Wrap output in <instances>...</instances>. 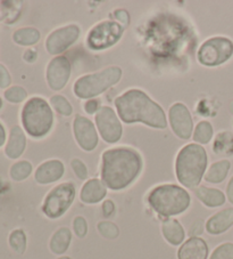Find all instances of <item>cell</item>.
Returning a JSON list of instances; mask_svg holds the SVG:
<instances>
[{
    "mask_svg": "<svg viewBox=\"0 0 233 259\" xmlns=\"http://www.w3.org/2000/svg\"><path fill=\"white\" fill-rule=\"evenodd\" d=\"M142 158L130 147L105 151L101 157V181L111 191L127 189L140 175Z\"/></svg>",
    "mask_w": 233,
    "mask_h": 259,
    "instance_id": "obj_1",
    "label": "cell"
},
{
    "mask_svg": "<svg viewBox=\"0 0 233 259\" xmlns=\"http://www.w3.org/2000/svg\"><path fill=\"white\" fill-rule=\"evenodd\" d=\"M120 119L125 123L141 122L151 128L164 129L167 119L164 110L140 89H130L115 100Z\"/></svg>",
    "mask_w": 233,
    "mask_h": 259,
    "instance_id": "obj_2",
    "label": "cell"
},
{
    "mask_svg": "<svg viewBox=\"0 0 233 259\" xmlns=\"http://www.w3.org/2000/svg\"><path fill=\"white\" fill-rule=\"evenodd\" d=\"M207 152L199 144H188L179 152L176 160L178 181L188 189L199 184L207 169Z\"/></svg>",
    "mask_w": 233,
    "mask_h": 259,
    "instance_id": "obj_3",
    "label": "cell"
},
{
    "mask_svg": "<svg viewBox=\"0 0 233 259\" xmlns=\"http://www.w3.org/2000/svg\"><path fill=\"white\" fill-rule=\"evenodd\" d=\"M148 203L159 216L171 217L185 212L191 203L190 194L181 186L163 184L148 195Z\"/></svg>",
    "mask_w": 233,
    "mask_h": 259,
    "instance_id": "obj_4",
    "label": "cell"
},
{
    "mask_svg": "<svg viewBox=\"0 0 233 259\" xmlns=\"http://www.w3.org/2000/svg\"><path fill=\"white\" fill-rule=\"evenodd\" d=\"M22 123L30 136H46L53 126V113L48 103L41 97H32L22 110Z\"/></svg>",
    "mask_w": 233,
    "mask_h": 259,
    "instance_id": "obj_5",
    "label": "cell"
},
{
    "mask_svg": "<svg viewBox=\"0 0 233 259\" xmlns=\"http://www.w3.org/2000/svg\"><path fill=\"white\" fill-rule=\"evenodd\" d=\"M122 78V69L119 66H109L100 72L83 75L76 80L73 87L74 94L82 100H92L107 89L113 87Z\"/></svg>",
    "mask_w": 233,
    "mask_h": 259,
    "instance_id": "obj_6",
    "label": "cell"
},
{
    "mask_svg": "<svg viewBox=\"0 0 233 259\" xmlns=\"http://www.w3.org/2000/svg\"><path fill=\"white\" fill-rule=\"evenodd\" d=\"M75 194V186L72 183H63L53 187L43 201V213L50 220L62 217L73 203Z\"/></svg>",
    "mask_w": 233,
    "mask_h": 259,
    "instance_id": "obj_7",
    "label": "cell"
},
{
    "mask_svg": "<svg viewBox=\"0 0 233 259\" xmlns=\"http://www.w3.org/2000/svg\"><path fill=\"white\" fill-rule=\"evenodd\" d=\"M233 42L224 37H214L201 45L198 52V61L205 66H218L231 59Z\"/></svg>",
    "mask_w": 233,
    "mask_h": 259,
    "instance_id": "obj_8",
    "label": "cell"
},
{
    "mask_svg": "<svg viewBox=\"0 0 233 259\" xmlns=\"http://www.w3.org/2000/svg\"><path fill=\"white\" fill-rule=\"evenodd\" d=\"M123 26L118 22L105 21L93 26L87 37L88 47L92 51H104L119 41L123 34Z\"/></svg>",
    "mask_w": 233,
    "mask_h": 259,
    "instance_id": "obj_9",
    "label": "cell"
},
{
    "mask_svg": "<svg viewBox=\"0 0 233 259\" xmlns=\"http://www.w3.org/2000/svg\"><path fill=\"white\" fill-rule=\"evenodd\" d=\"M95 120L98 132L106 143L114 144L121 140L123 128L113 109L109 106H101L95 115Z\"/></svg>",
    "mask_w": 233,
    "mask_h": 259,
    "instance_id": "obj_10",
    "label": "cell"
},
{
    "mask_svg": "<svg viewBox=\"0 0 233 259\" xmlns=\"http://www.w3.org/2000/svg\"><path fill=\"white\" fill-rule=\"evenodd\" d=\"M80 28L75 24L63 26L48 35L46 40L47 52L50 55H58L69 49L79 39Z\"/></svg>",
    "mask_w": 233,
    "mask_h": 259,
    "instance_id": "obj_11",
    "label": "cell"
},
{
    "mask_svg": "<svg viewBox=\"0 0 233 259\" xmlns=\"http://www.w3.org/2000/svg\"><path fill=\"white\" fill-rule=\"evenodd\" d=\"M169 124L174 134L181 140H188L194 131L191 113L183 103H176L168 111Z\"/></svg>",
    "mask_w": 233,
    "mask_h": 259,
    "instance_id": "obj_12",
    "label": "cell"
},
{
    "mask_svg": "<svg viewBox=\"0 0 233 259\" xmlns=\"http://www.w3.org/2000/svg\"><path fill=\"white\" fill-rule=\"evenodd\" d=\"M73 132L79 146L87 152H91L98 145V134L95 124L83 115L78 114L73 122Z\"/></svg>",
    "mask_w": 233,
    "mask_h": 259,
    "instance_id": "obj_13",
    "label": "cell"
},
{
    "mask_svg": "<svg viewBox=\"0 0 233 259\" xmlns=\"http://www.w3.org/2000/svg\"><path fill=\"white\" fill-rule=\"evenodd\" d=\"M71 77V63L65 56L52 59L47 66V82L52 91H62Z\"/></svg>",
    "mask_w": 233,
    "mask_h": 259,
    "instance_id": "obj_14",
    "label": "cell"
},
{
    "mask_svg": "<svg viewBox=\"0 0 233 259\" xmlns=\"http://www.w3.org/2000/svg\"><path fill=\"white\" fill-rule=\"evenodd\" d=\"M65 172V167L60 160H49L40 164L35 170L34 180L39 184L46 185L61 180Z\"/></svg>",
    "mask_w": 233,
    "mask_h": 259,
    "instance_id": "obj_15",
    "label": "cell"
},
{
    "mask_svg": "<svg viewBox=\"0 0 233 259\" xmlns=\"http://www.w3.org/2000/svg\"><path fill=\"white\" fill-rule=\"evenodd\" d=\"M208 245L205 240L192 236L178 250V259H207Z\"/></svg>",
    "mask_w": 233,
    "mask_h": 259,
    "instance_id": "obj_16",
    "label": "cell"
},
{
    "mask_svg": "<svg viewBox=\"0 0 233 259\" xmlns=\"http://www.w3.org/2000/svg\"><path fill=\"white\" fill-rule=\"evenodd\" d=\"M106 194L107 187L104 182L98 178H92L83 185L81 193H80V200L86 204H95L100 202Z\"/></svg>",
    "mask_w": 233,
    "mask_h": 259,
    "instance_id": "obj_17",
    "label": "cell"
},
{
    "mask_svg": "<svg viewBox=\"0 0 233 259\" xmlns=\"http://www.w3.org/2000/svg\"><path fill=\"white\" fill-rule=\"evenodd\" d=\"M233 225V208L224 209L215 213L206 223V230L209 234L218 235L226 232Z\"/></svg>",
    "mask_w": 233,
    "mask_h": 259,
    "instance_id": "obj_18",
    "label": "cell"
},
{
    "mask_svg": "<svg viewBox=\"0 0 233 259\" xmlns=\"http://www.w3.org/2000/svg\"><path fill=\"white\" fill-rule=\"evenodd\" d=\"M26 138L24 132L20 126H14L11 129L10 138L5 149V153L8 158L17 159L20 158L25 150Z\"/></svg>",
    "mask_w": 233,
    "mask_h": 259,
    "instance_id": "obj_19",
    "label": "cell"
},
{
    "mask_svg": "<svg viewBox=\"0 0 233 259\" xmlns=\"http://www.w3.org/2000/svg\"><path fill=\"white\" fill-rule=\"evenodd\" d=\"M195 195L208 208H216L225 202V195L223 192L212 187L198 186L195 189Z\"/></svg>",
    "mask_w": 233,
    "mask_h": 259,
    "instance_id": "obj_20",
    "label": "cell"
},
{
    "mask_svg": "<svg viewBox=\"0 0 233 259\" xmlns=\"http://www.w3.org/2000/svg\"><path fill=\"white\" fill-rule=\"evenodd\" d=\"M162 233L165 240L172 245H180L186 238V233L182 225L179 223V221L173 220V218H168V220L163 222Z\"/></svg>",
    "mask_w": 233,
    "mask_h": 259,
    "instance_id": "obj_21",
    "label": "cell"
},
{
    "mask_svg": "<svg viewBox=\"0 0 233 259\" xmlns=\"http://www.w3.org/2000/svg\"><path fill=\"white\" fill-rule=\"evenodd\" d=\"M72 241V232L69 227H61L58 229L50 239L49 247L52 253L63 254L70 248Z\"/></svg>",
    "mask_w": 233,
    "mask_h": 259,
    "instance_id": "obj_22",
    "label": "cell"
},
{
    "mask_svg": "<svg viewBox=\"0 0 233 259\" xmlns=\"http://www.w3.org/2000/svg\"><path fill=\"white\" fill-rule=\"evenodd\" d=\"M213 151L216 155L221 157H231L233 155V134L231 132H221L215 137Z\"/></svg>",
    "mask_w": 233,
    "mask_h": 259,
    "instance_id": "obj_23",
    "label": "cell"
},
{
    "mask_svg": "<svg viewBox=\"0 0 233 259\" xmlns=\"http://www.w3.org/2000/svg\"><path fill=\"white\" fill-rule=\"evenodd\" d=\"M231 163L227 160H221L213 163L209 167L207 172L205 174V181L208 183H213V184H218L225 180L228 170H230Z\"/></svg>",
    "mask_w": 233,
    "mask_h": 259,
    "instance_id": "obj_24",
    "label": "cell"
},
{
    "mask_svg": "<svg viewBox=\"0 0 233 259\" xmlns=\"http://www.w3.org/2000/svg\"><path fill=\"white\" fill-rule=\"evenodd\" d=\"M13 39L21 46H32L40 40V32L34 28H22L15 31Z\"/></svg>",
    "mask_w": 233,
    "mask_h": 259,
    "instance_id": "obj_25",
    "label": "cell"
},
{
    "mask_svg": "<svg viewBox=\"0 0 233 259\" xmlns=\"http://www.w3.org/2000/svg\"><path fill=\"white\" fill-rule=\"evenodd\" d=\"M213 137V127L208 121H201L197 124L194 132V141L199 144H207Z\"/></svg>",
    "mask_w": 233,
    "mask_h": 259,
    "instance_id": "obj_26",
    "label": "cell"
},
{
    "mask_svg": "<svg viewBox=\"0 0 233 259\" xmlns=\"http://www.w3.org/2000/svg\"><path fill=\"white\" fill-rule=\"evenodd\" d=\"M32 172V164L26 160L14 163L11 168V177L16 182L24 181Z\"/></svg>",
    "mask_w": 233,
    "mask_h": 259,
    "instance_id": "obj_27",
    "label": "cell"
},
{
    "mask_svg": "<svg viewBox=\"0 0 233 259\" xmlns=\"http://www.w3.org/2000/svg\"><path fill=\"white\" fill-rule=\"evenodd\" d=\"M11 248L17 253H24L26 249V235L23 230L13 231L10 235Z\"/></svg>",
    "mask_w": 233,
    "mask_h": 259,
    "instance_id": "obj_28",
    "label": "cell"
},
{
    "mask_svg": "<svg viewBox=\"0 0 233 259\" xmlns=\"http://www.w3.org/2000/svg\"><path fill=\"white\" fill-rule=\"evenodd\" d=\"M50 104L58 113L64 115V117H70L72 112H73V108H72L70 102L62 95L52 96L50 98Z\"/></svg>",
    "mask_w": 233,
    "mask_h": 259,
    "instance_id": "obj_29",
    "label": "cell"
},
{
    "mask_svg": "<svg viewBox=\"0 0 233 259\" xmlns=\"http://www.w3.org/2000/svg\"><path fill=\"white\" fill-rule=\"evenodd\" d=\"M97 229L105 239L114 240L120 235V229L118 227V225H115L114 223L111 222H107V221L100 222L99 224H98Z\"/></svg>",
    "mask_w": 233,
    "mask_h": 259,
    "instance_id": "obj_30",
    "label": "cell"
},
{
    "mask_svg": "<svg viewBox=\"0 0 233 259\" xmlns=\"http://www.w3.org/2000/svg\"><path fill=\"white\" fill-rule=\"evenodd\" d=\"M28 97V93L21 86H14L8 88L5 92V98L11 103H21Z\"/></svg>",
    "mask_w": 233,
    "mask_h": 259,
    "instance_id": "obj_31",
    "label": "cell"
},
{
    "mask_svg": "<svg viewBox=\"0 0 233 259\" xmlns=\"http://www.w3.org/2000/svg\"><path fill=\"white\" fill-rule=\"evenodd\" d=\"M209 259H233V243L226 242L218 245Z\"/></svg>",
    "mask_w": 233,
    "mask_h": 259,
    "instance_id": "obj_32",
    "label": "cell"
},
{
    "mask_svg": "<svg viewBox=\"0 0 233 259\" xmlns=\"http://www.w3.org/2000/svg\"><path fill=\"white\" fill-rule=\"evenodd\" d=\"M73 231L78 238H84L88 233V223L86 221V218L82 216L75 217L73 221Z\"/></svg>",
    "mask_w": 233,
    "mask_h": 259,
    "instance_id": "obj_33",
    "label": "cell"
},
{
    "mask_svg": "<svg viewBox=\"0 0 233 259\" xmlns=\"http://www.w3.org/2000/svg\"><path fill=\"white\" fill-rule=\"evenodd\" d=\"M71 167L73 169L76 177L79 178V180L84 181L88 178V168L82 160L80 159H73L71 162Z\"/></svg>",
    "mask_w": 233,
    "mask_h": 259,
    "instance_id": "obj_34",
    "label": "cell"
},
{
    "mask_svg": "<svg viewBox=\"0 0 233 259\" xmlns=\"http://www.w3.org/2000/svg\"><path fill=\"white\" fill-rule=\"evenodd\" d=\"M11 75L7 69L3 64H0V88H7L11 84Z\"/></svg>",
    "mask_w": 233,
    "mask_h": 259,
    "instance_id": "obj_35",
    "label": "cell"
},
{
    "mask_svg": "<svg viewBox=\"0 0 233 259\" xmlns=\"http://www.w3.org/2000/svg\"><path fill=\"white\" fill-rule=\"evenodd\" d=\"M101 210L102 215L106 218L113 216V213L115 212V203L111 200L104 201V203L101 205Z\"/></svg>",
    "mask_w": 233,
    "mask_h": 259,
    "instance_id": "obj_36",
    "label": "cell"
},
{
    "mask_svg": "<svg viewBox=\"0 0 233 259\" xmlns=\"http://www.w3.org/2000/svg\"><path fill=\"white\" fill-rule=\"evenodd\" d=\"M114 17L118 20L121 24L128 26L130 24V16L129 13L124 10H118L114 12Z\"/></svg>",
    "mask_w": 233,
    "mask_h": 259,
    "instance_id": "obj_37",
    "label": "cell"
},
{
    "mask_svg": "<svg viewBox=\"0 0 233 259\" xmlns=\"http://www.w3.org/2000/svg\"><path fill=\"white\" fill-rule=\"evenodd\" d=\"M99 102L95 98H92V100H89L86 104H84V110H86V112L88 114H96L98 111H99Z\"/></svg>",
    "mask_w": 233,
    "mask_h": 259,
    "instance_id": "obj_38",
    "label": "cell"
},
{
    "mask_svg": "<svg viewBox=\"0 0 233 259\" xmlns=\"http://www.w3.org/2000/svg\"><path fill=\"white\" fill-rule=\"evenodd\" d=\"M189 233L191 235H194V236H197V235H199V234L203 233V226H201V223L200 222H197L195 225H192L191 230L189 231Z\"/></svg>",
    "mask_w": 233,
    "mask_h": 259,
    "instance_id": "obj_39",
    "label": "cell"
},
{
    "mask_svg": "<svg viewBox=\"0 0 233 259\" xmlns=\"http://www.w3.org/2000/svg\"><path fill=\"white\" fill-rule=\"evenodd\" d=\"M35 59H37V52L33 51V49H29V51H26V53L24 54V60L26 62L32 63V62L35 61Z\"/></svg>",
    "mask_w": 233,
    "mask_h": 259,
    "instance_id": "obj_40",
    "label": "cell"
},
{
    "mask_svg": "<svg viewBox=\"0 0 233 259\" xmlns=\"http://www.w3.org/2000/svg\"><path fill=\"white\" fill-rule=\"evenodd\" d=\"M226 195H227V199L230 202L233 204V176L228 182L227 187H226Z\"/></svg>",
    "mask_w": 233,
    "mask_h": 259,
    "instance_id": "obj_41",
    "label": "cell"
},
{
    "mask_svg": "<svg viewBox=\"0 0 233 259\" xmlns=\"http://www.w3.org/2000/svg\"><path fill=\"white\" fill-rule=\"evenodd\" d=\"M5 141H6L5 128H4L3 124L0 123V147H2L4 144H5Z\"/></svg>",
    "mask_w": 233,
    "mask_h": 259,
    "instance_id": "obj_42",
    "label": "cell"
},
{
    "mask_svg": "<svg viewBox=\"0 0 233 259\" xmlns=\"http://www.w3.org/2000/svg\"><path fill=\"white\" fill-rule=\"evenodd\" d=\"M57 259H72V258L67 257V256H63V257H60V258H57Z\"/></svg>",
    "mask_w": 233,
    "mask_h": 259,
    "instance_id": "obj_43",
    "label": "cell"
},
{
    "mask_svg": "<svg viewBox=\"0 0 233 259\" xmlns=\"http://www.w3.org/2000/svg\"><path fill=\"white\" fill-rule=\"evenodd\" d=\"M2 106H3V101H2V98H0V109H2Z\"/></svg>",
    "mask_w": 233,
    "mask_h": 259,
    "instance_id": "obj_44",
    "label": "cell"
}]
</instances>
